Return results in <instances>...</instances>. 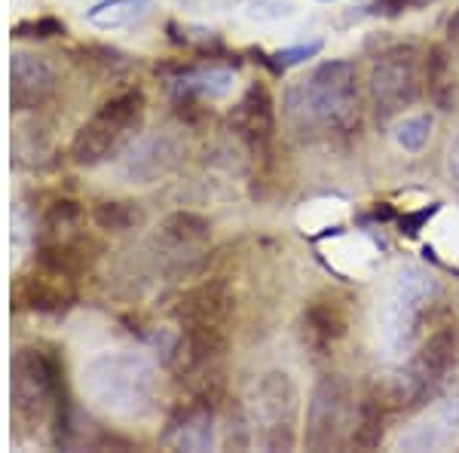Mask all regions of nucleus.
<instances>
[{"mask_svg":"<svg viewBox=\"0 0 459 453\" xmlns=\"http://www.w3.org/2000/svg\"><path fill=\"white\" fill-rule=\"evenodd\" d=\"M92 221L99 230H108V233H126V230L138 227L144 221V212L138 203H129V199H108V203H99L92 209Z\"/></svg>","mask_w":459,"mask_h":453,"instance_id":"b1692460","label":"nucleus"},{"mask_svg":"<svg viewBox=\"0 0 459 453\" xmlns=\"http://www.w3.org/2000/svg\"><path fill=\"white\" fill-rule=\"evenodd\" d=\"M233 316V292L224 279H209L178 301V337L169 362L187 370L212 365L227 349V325Z\"/></svg>","mask_w":459,"mask_h":453,"instance_id":"7ed1b4c3","label":"nucleus"},{"mask_svg":"<svg viewBox=\"0 0 459 453\" xmlns=\"http://www.w3.org/2000/svg\"><path fill=\"white\" fill-rule=\"evenodd\" d=\"M350 331V303L340 294L322 292L303 309V340L316 353H328Z\"/></svg>","mask_w":459,"mask_h":453,"instance_id":"dca6fc26","label":"nucleus"},{"mask_svg":"<svg viewBox=\"0 0 459 453\" xmlns=\"http://www.w3.org/2000/svg\"><path fill=\"white\" fill-rule=\"evenodd\" d=\"M459 444V396L438 398L398 435V450H450Z\"/></svg>","mask_w":459,"mask_h":453,"instance_id":"f8f14e48","label":"nucleus"},{"mask_svg":"<svg viewBox=\"0 0 459 453\" xmlns=\"http://www.w3.org/2000/svg\"><path fill=\"white\" fill-rule=\"evenodd\" d=\"M447 47H450V53L459 58V10L447 22Z\"/></svg>","mask_w":459,"mask_h":453,"instance_id":"c756f323","label":"nucleus"},{"mask_svg":"<svg viewBox=\"0 0 459 453\" xmlns=\"http://www.w3.org/2000/svg\"><path fill=\"white\" fill-rule=\"evenodd\" d=\"M162 444L175 450H212L214 448V411L205 401H190L169 420Z\"/></svg>","mask_w":459,"mask_h":453,"instance_id":"f3484780","label":"nucleus"},{"mask_svg":"<svg viewBox=\"0 0 459 453\" xmlns=\"http://www.w3.org/2000/svg\"><path fill=\"white\" fill-rule=\"evenodd\" d=\"M230 129L233 135L255 153H264L276 135V108L264 83H251L236 108L230 110Z\"/></svg>","mask_w":459,"mask_h":453,"instance_id":"2eb2a0df","label":"nucleus"},{"mask_svg":"<svg viewBox=\"0 0 459 453\" xmlns=\"http://www.w3.org/2000/svg\"><path fill=\"white\" fill-rule=\"evenodd\" d=\"M212 242V224L196 212H175L160 224L153 236L160 264L169 273H187L203 261L205 248Z\"/></svg>","mask_w":459,"mask_h":453,"instance_id":"9b49d317","label":"nucleus"},{"mask_svg":"<svg viewBox=\"0 0 459 453\" xmlns=\"http://www.w3.org/2000/svg\"><path fill=\"white\" fill-rule=\"evenodd\" d=\"M233 83H236V74L230 68H203L194 74H184V77L178 80V89H181L184 95H194V99L218 101L233 92Z\"/></svg>","mask_w":459,"mask_h":453,"instance_id":"4be33fe9","label":"nucleus"},{"mask_svg":"<svg viewBox=\"0 0 459 453\" xmlns=\"http://www.w3.org/2000/svg\"><path fill=\"white\" fill-rule=\"evenodd\" d=\"M147 99L142 89H126V92L108 99L105 105L95 110L89 120L80 126L77 135L71 138L68 157L71 162L83 169L101 166L114 160L126 147L135 141V135L144 126Z\"/></svg>","mask_w":459,"mask_h":453,"instance_id":"423d86ee","label":"nucleus"},{"mask_svg":"<svg viewBox=\"0 0 459 453\" xmlns=\"http://www.w3.org/2000/svg\"><path fill=\"white\" fill-rule=\"evenodd\" d=\"M10 34L19 37V40H49V37L65 34V22L53 16L25 19V22H16V25L10 28Z\"/></svg>","mask_w":459,"mask_h":453,"instance_id":"a878e982","label":"nucleus"},{"mask_svg":"<svg viewBox=\"0 0 459 453\" xmlns=\"http://www.w3.org/2000/svg\"><path fill=\"white\" fill-rule=\"evenodd\" d=\"M355 426V398L352 386L340 374L318 377L307 405V429L303 444L307 450H337L350 444Z\"/></svg>","mask_w":459,"mask_h":453,"instance_id":"1a4fd4ad","label":"nucleus"},{"mask_svg":"<svg viewBox=\"0 0 459 453\" xmlns=\"http://www.w3.org/2000/svg\"><path fill=\"white\" fill-rule=\"evenodd\" d=\"M175 160H178V147L166 135L144 138V141H138V144L129 147V153H126V160L120 166V175L129 178V181L147 184L157 175L169 172Z\"/></svg>","mask_w":459,"mask_h":453,"instance_id":"a211bd4d","label":"nucleus"},{"mask_svg":"<svg viewBox=\"0 0 459 453\" xmlns=\"http://www.w3.org/2000/svg\"><path fill=\"white\" fill-rule=\"evenodd\" d=\"M300 392L288 370H270L255 386V420L266 450H291L298 441Z\"/></svg>","mask_w":459,"mask_h":453,"instance_id":"9d476101","label":"nucleus"},{"mask_svg":"<svg viewBox=\"0 0 459 453\" xmlns=\"http://www.w3.org/2000/svg\"><path fill=\"white\" fill-rule=\"evenodd\" d=\"M13 423L22 432H34L49 417L56 420V444L65 441L68 423V396H65V368L56 353L43 346H22L10 365Z\"/></svg>","mask_w":459,"mask_h":453,"instance_id":"f03ea898","label":"nucleus"},{"mask_svg":"<svg viewBox=\"0 0 459 453\" xmlns=\"http://www.w3.org/2000/svg\"><path fill=\"white\" fill-rule=\"evenodd\" d=\"M282 114L300 138L352 132L361 117L359 68L350 58L316 65L307 77L285 89Z\"/></svg>","mask_w":459,"mask_h":453,"instance_id":"f257e3e1","label":"nucleus"},{"mask_svg":"<svg viewBox=\"0 0 459 453\" xmlns=\"http://www.w3.org/2000/svg\"><path fill=\"white\" fill-rule=\"evenodd\" d=\"M459 362V322L456 316H444L435 322L432 331L420 340L413 355L407 359V370L402 377V389H398V401L407 407H426L444 383L450 380V370Z\"/></svg>","mask_w":459,"mask_h":453,"instance_id":"0eeeda50","label":"nucleus"},{"mask_svg":"<svg viewBox=\"0 0 459 453\" xmlns=\"http://www.w3.org/2000/svg\"><path fill=\"white\" fill-rule=\"evenodd\" d=\"M58 74L47 56L13 53L10 58V105L13 110H37L53 99Z\"/></svg>","mask_w":459,"mask_h":453,"instance_id":"4468645a","label":"nucleus"},{"mask_svg":"<svg viewBox=\"0 0 459 453\" xmlns=\"http://www.w3.org/2000/svg\"><path fill=\"white\" fill-rule=\"evenodd\" d=\"M322 47H325V43L316 37V40H309V43H298V47L279 49V53L273 56L270 68L282 74L285 68H291V65H303V62H309V58H316L318 53H322Z\"/></svg>","mask_w":459,"mask_h":453,"instance_id":"bb28decb","label":"nucleus"},{"mask_svg":"<svg viewBox=\"0 0 459 453\" xmlns=\"http://www.w3.org/2000/svg\"><path fill=\"white\" fill-rule=\"evenodd\" d=\"M441 297V282L423 266H404L392 279L386 301L380 307V346L392 365L411 359L426 337L432 309Z\"/></svg>","mask_w":459,"mask_h":453,"instance_id":"20e7f679","label":"nucleus"},{"mask_svg":"<svg viewBox=\"0 0 459 453\" xmlns=\"http://www.w3.org/2000/svg\"><path fill=\"white\" fill-rule=\"evenodd\" d=\"M420 4H426V0H374V10L386 13V16H395V13L417 10Z\"/></svg>","mask_w":459,"mask_h":453,"instance_id":"c85d7f7f","label":"nucleus"},{"mask_svg":"<svg viewBox=\"0 0 459 453\" xmlns=\"http://www.w3.org/2000/svg\"><path fill=\"white\" fill-rule=\"evenodd\" d=\"M432 129H435L432 114L404 117V120L395 126V144L407 153H420L429 144V138H432Z\"/></svg>","mask_w":459,"mask_h":453,"instance_id":"393cba45","label":"nucleus"},{"mask_svg":"<svg viewBox=\"0 0 459 453\" xmlns=\"http://www.w3.org/2000/svg\"><path fill=\"white\" fill-rule=\"evenodd\" d=\"M153 0H101L92 10L86 13V22L101 31H117V28H126L132 22L144 19L151 13Z\"/></svg>","mask_w":459,"mask_h":453,"instance_id":"412c9836","label":"nucleus"},{"mask_svg":"<svg viewBox=\"0 0 459 453\" xmlns=\"http://www.w3.org/2000/svg\"><path fill=\"white\" fill-rule=\"evenodd\" d=\"M86 396L123 420H142L157 407L160 374L138 353H101L83 368Z\"/></svg>","mask_w":459,"mask_h":453,"instance_id":"39448f33","label":"nucleus"},{"mask_svg":"<svg viewBox=\"0 0 459 453\" xmlns=\"http://www.w3.org/2000/svg\"><path fill=\"white\" fill-rule=\"evenodd\" d=\"M83 209L74 199H56L47 212L40 214V224H37V245H65L86 240L83 230Z\"/></svg>","mask_w":459,"mask_h":453,"instance_id":"6ab92c4d","label":"nucleus"},{"mask_svg":"<svg viewBox=\"0 0 459 453\" xmlns=\"http://www.w3.org/2000/svg\"><path fill=\"white\" fill-rule=\"evenodd\" d=\"M447 169H450V178L459 181V132L456 138L450 141V153H447Z\"/></svg>","mask_w":459,"mask_h":453,"instance_id":"7c9ffc66","label":"nucleus"},{"mask_svg":"<svg viewBox=\"0 0 459 453\" xmlns=\"http://www.w3.org/2000/svg\"><path fill=\"white\" fill-rule=\"evenodd\" d=\"M13 309L25 313H65L77 301V282L34 266V273H22L13 282Z\"/></svg>","mask_w":459,"mask_h":453,"instance_id":"ddd939ff","label":"nucleus"},{"mask_svg":"<svg viewBox=\"0 0 459 453\" xmlns=\"http://www.w3.org/2000/svg\"><path fill=\"white\" fill-rule=\"evenodd\" d=\"M426 92L438 110H450L456 101V74L450 47H432L426 56Z\"/></svg>","mask_w":459,"mask_h":453,"instance_id":"aec40b11","label":"nucleus"},{"mask_svg":"<svg viewBox=\"0 0 459 453\" xmlns=\"http://www.w3.org/2000/svg\"><path fill=\"white\" fill-rule=\"evenodd\" d=\"M426 89V62L417 47L398 43V47L383 49L374 58L371 74H368V92L380 123L392 120L404 108L417 105Z\"/></svg>","mask_w":459,"mask_h":453,"instance_id":"6e6552de","label":"nucleus"},{"mask_svg":"<svg viewBox=\"0 0 459 453\" xmlns=\"http://www.w3.org/2000/svg\"><path fill=\"white\" fill-rule=\"evenodd\" d=\"M383 423H386V411H383V401L365 398L355 411V426L350 444L359 450H374L383 441Z\"/></svg>","mask_w":459,"mask_h":453,"instance_id":"5701e85b","label":"nucleus"},{"mask_svg":"<svg viewBox=\"0 0 459 453\" xmlns=\"http://www.w3.org/2000/svg\"><path fill=\"white\" fill-rule=\"evenodd\" d=\"M435 212H438V205H429V209H420V212H413V214H404V218H402V233L417 236Z\"/></svg>","mask_w":459,"mask_h":453,"instance_id":"cd10ccee","label":"nucleus"}]
</instances>
